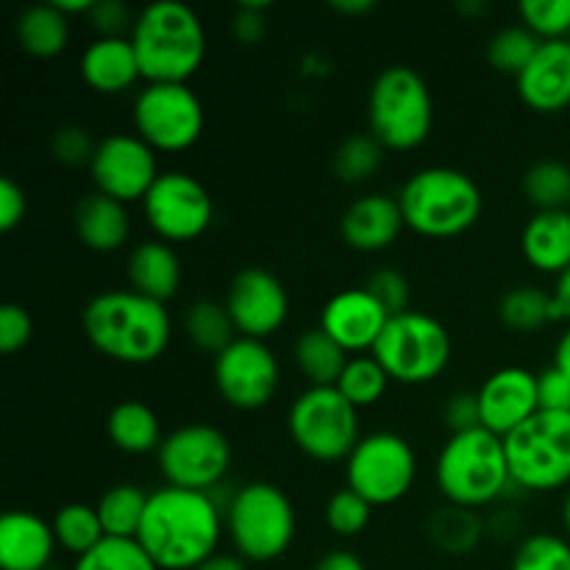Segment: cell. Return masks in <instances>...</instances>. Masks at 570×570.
Listing matches in <instances>:
<instances>
[{
	"label": "cell",
	"instance_id": "obj_54",
	"mask_svg": "<svg viewBox=\"0 0 570 570\" xmlns=\"http://www.w3.org/2000/svg\"><path fill=\"white\" fill-rule=\"evenodd\" d=\"M332 9L340 11V14L360 17L376 9V3H373V0H332Z\"/></svg>",
	"mask_w": 570,
	"mask_h": 570
},
{
	"label": "cell",
	"instance_id": "obj_45",
	"mask_svg": "<svg viewBox=\"0 0 570 570\" xmlns=\"http://www.w3.org/2000/svg\"><path fill=\"white\" fill-rule=\"evenodd\" d=\"M33 337V321L26 306L6 304L0 306V351L17 354L26 348Z\"/></svg>",
	"mask_w": 570,
	"mask_h": 570
},
{
	"label": "cell",
	"instance_id": "obj_44",
	"mask_svg": "<svg viewBox=\"0 0 570 570\" xmlns=\"http://www.w3.org/2000/svg\"><path fill=\"white\" fill-rule=\"evenodd\" d=\"M50 150H53L56 161H61V165L78 167L92 161L98 142L92 139V131H87L83 126H61L50 139Z\"/></svg>",
	"mask_w": 570,
	"mask_h": 570
},
{
	"label": "cell",
	"instance_id": "obj_22",
	"mask_svg": "<svg viewBox=\"0 0 570 570\" xmlns=\"http://www.w3.org/2000/svg\"><path fill=\"white\" fill-rule=\"evenodd\" d=\"M53 523L28 510L6 512L0 521V566L3 570H45L56 554Z\"/></svg>",
	"mask_w": 570,
	"mask_h": 570
},
{
	"label": "cell",
	"instance_id": "obj_43",
	"mask_svg": "<svg viewBox=\"0 0 570 570\" xmlns=\"http://www.w3.org/2000/svg\"><path fill=\"white\" fill-rule=\"evenodd\" d=\"M365 289L387 309L390 317L410 312V282L395 267H379V271H373Z\"/></svg>",
	"mask_w": 570,
	"mask_h": 570
},
{
	"label": "cell",
	"instance_id": "obj_49",
	"mask_svg": "<svg viewBox=\"0 0 570 570\" xmlns=\"http://www.w3.org/2000/svg\"><path fill=\"white\" fill-rule=\"evenodd\" d=\"M540 410L546 412H570V379L554 365L538 373Z\"/></svg>",
	"mask_w": 570,
	"mask_h": 570
},
{
	"label": "cell",
	"instance_id": "obj_46",
	"mask_svg": "<svg viewBox=\"0 0 570 570\" xmlns=\"http://www.w3.org/2000/svg\"><path fill=\"white\" fill-rule=\"evenodd\" d=\"M87 17L98 37H126V31L134 28V20H137L122 0H95Z\"/></svg>",
	"mask_w": 570,
	"mask_h": 570
},
{
	"label": "cell",
	"instance_id": "obj_5",
	"mask_svg": "<svg viewBox=\"0 0 570 570\" xmlns=\"http://www.w3.org/2000/svg\"><path fill=\"white\" fill-rule=\"evenodd\" d=\"M434 479L445 501L465 510H479L512 490L504 438L488 429L451 434L434 462Z\"/></svg>",
	"mask_w": 570,
	"mask_h": 570
},
{
	"label": "cell",
	"instance_id": "obj_40",
	"mask_svg": "<svg viewBox=\"0 0 570 570\" xmlns=\"http://www.w3.org/2000/svg\"><path fill=\"white\" fill-rule=\"evenodd\" d=\"M512 570H570V543L551 532L529 534L515 549Z\"/></svg>",
	"mask_w": 570,
	"mask_h": 570
},
{
	"label": "cell",
	"instance_id": "obj_53",
	"mask_svg": "<svg viewBox=\"0 0 570 570\" xmlns=\"http://www.w3.org/2000/svg\"><path fill=\"white\" fill-rule=\"evenodd\" d=\"M554 301H557V309H560V321H570V267L560 278H557Z\"/></svg>",
	"mask_w": 570,
	"mask_h": 570
},
{
	"label": "cell",
	"instance_id": "obj_52",
	"mask_svg": "<svg viewBox=\"0 0 570 570\" xmlns=\"http://www.w3.org/2000/svg\"><path fill=\"white\" fill-rule=\"evenodd\" d=\"M195 570H248V566H245V560L239 554H220L217 551L215 557H209L204 566H198Z\"/></svg>",
	"mask_w": 570,
	"mask_h": 570
},
{
	"label": "cell",
	"instance_id": "obj_56",
	"mask_svg": "<svg viewBox=\"0 0 570 570\" xmlns=\"http://www.w3.org/2000/svg\"><path fill=\"white\" fill-rule=\"evenodd\" d=\"M53 3L59 6L67 17H72V14H89L95 6V0H53Z\"/></svg>",
	"mask_w": 570,
	"mask_h": 570
},
{
	"label": "cell",
	"instance_id": "obj_37",
	"mask_svg": "<svg viewBox=\"0 0 570 570\" xmlns=\"http://www.w3.org/2000/svg\"><path fill=\"white\" fill-rule=\"evenodd\" d=\"M543 39L534 37L527 26H507L495 31L488 42V61L504 76L518 78L534 59Z\"/></svg>",
	"mask_w": 570,
	"mask_h": 570
},
{
	"label": "cell",
	"instance_id": "obj_57",
	"mask_svg": "<svg viewBox=\"0 0 570 570\" xmlns=\"http://www.w3.org/2000/svg\"><path fill=\"white\" fill-rule=\"evenodd\" d=\"M562 523H566V532H568V538H570V490H568V495H566V504H562Z\"/></svg>",
	"mask_w": 570,
	"mask_h": 570
},
{
	"label": "cell",
	"instance_id": "obj_19",
	"mask_svg": "<svg viewBox=\"0 0 570 570\" xmlns=\"http://www.w3.org/2000/svg\"><path fill=\"white\" fill-rule=\"evenodd\" d=\"M387 323V309L365 287L332 295L321 312V328L348 354L373 351Z\"/></svg>",
	"mask_w": 570,
	"mask_h": 570
},
{
	"label": "cell",
	"instance_id": "obj_3",
	"mask_svg": "<svg viewBox=\"0 0 570 570\" xmlns=\"http://www.w3.org/2000/svg\"><path fill=\"white\" fill-rule=\"evenodd\" d=\"M128 39L148 83H187L206 59L204 22L193 6L178 0L145 6Z\"/></svg>",
	"mask_w": 570,
	"mask_h": 570
},
{
	"label": "cell",
	"instance_id": "obj_14",
	"mask_svg": "<svg viewBox=\"0 0 570 570\" xmlns=\"http://www.w3.org/2000/svg\"><path fill=\"white\" fill-rule=\"evenodd\" d=\"M142 212L161 243H193L204 237L215 217V204L204 184L181 170L161 173L145 195Z\"/></svg>",
	"mask_w": 570,
	"mask_h": 570
},
{
	"label": "cell",
	"instance_id": "obj_32",
	"mask_svg": "<svg viewBox=\"0 0 570 570\" xmlns=\"http://www.w3.org/2000/svg\"><path fill=\"white\" fill-rule=\"evenodd\" d=\"M148 501L150 495L142 488H137V484L122 482L106 490L98 501V515L100 523H104L106 538L137 540Z\"/></svg>",
	"mask_w": 570,
	"mask_h": 570
},
{
	"label": "cell",
	"instance_id": "obj_13",
	"mask_svg": "<svg viewBox=\"0 0 570 570\" xmlns=\"http://www.w3.org/2000/svg\"><path fill=\"white\" fill-rule=\"evenodd\" d=\"M156 456L170 488L212 493L232 468V443L209 423H189L167 434Z\"/></svg>",
	"mask_w": 570,
	"mask_h": 570
},
{
	"label": "cell",
	"instance_id": "obj_30",
	"mask_svg": "<svg viewBox=\"0 0 570 570\" xmlns=\"http://www.w3.org/2000/svg\"><path fill=\"white\" fill-rule=\"evenodd\" d=\"M499 317L512 332L532 334L560 321V309H557L554 293H546L534 284H518V287L507 289L501 298Z\"/></svg>",
	"mask_w": 570,
	"mask_h": 570
},
{
	"label": "cell",
	"instance_id": "obj_23",
	"mask_svg": "<svg viewBox=\"0 0 570 570\" xmlns=\"http://www.w3.org/2000/svg\"><path fill=\"white\" fill-rule=\"evenodd\" d=\"M83 83L100 95H120L142 78L137 50L128 37H98L78 61Z\"/></svg>",
	"mask_w": 570,
	"mask_h": 570
},
{
	"label": "cell",
	"instance_id": "obj_7",
	"mask_svg": "<svg viewBox=\"0 0 570 570\" xmlns=\"http://www.w3.org/2000/svg\"><path fill=\"white\" fill-rule=\"evenodd\" d=\"M226 529L245 562H273L295 540V507L278 484L250 482L232 495Z\"/></svg>",
	"mask_w": 570,
	"mask_h": 570
},
{
	"label": "cell",
	"instance_id": "obj_11",
	"mask_svg": "<svg viewBox=\"0 0 570 570\" xmlns=\"http://www.w3.org/2000/svg\"><path fill=\"white\" fill-rule=\"evenodd\" d=\"M415 476V451L410 440L395 432L367 434L345 460V488L360 493L373 507H390L406 499Z\"/></svg>",
	"mask_w": 570,
	"mask_h": 570
},
{
	"label": "cell",
	"instance_id": "obj_1",
	"mask_svg": "<svg viewBox=\"0 0 570 570\" xmlns=\"http://www.w3.org/2000/svg\"><path fill=\"white\" fill-rule=\"evenodd\" d=\"M223 518L212 493L167 484L150 493L137 540L159 570H195L217 554Z\"/></svg>",
	"mask_w": 570,
	"mask_h": 570
},
{
	"label": "cell",
	"instance_id": "obj_47",
	"mask_svg": "<svg viewBox=\"0 0 570 570\" xmlns=\"http://www.w3.org/2000/svg\"><path fill=\"white\" fill-rule=\"evenodd\" d=\"M445 426L451 434L471 432V429L482 426V410H479V395L476 393H454L445 401L443 410Z\"/></svg>",
	"mask_w": 570,
	"mask_h": 570
},
{
	"label": "cell",
	"instance_id": "obj_8",
	"mask_svg": "<svg viewBox=\"0 0 570 570\" xmlns=\"http://www.w3.org/2000/svg\"><path fill=\"white\" fill-rule=\"evenodd\" d=\"M510 476L518 490L549 493L570 484V412H546L529 417L504 438Z\"/></svg>",
	"mask_w": 570,
	"mask_h": 570
},
{
	"label": "cell",
	"instance_id": "obj_51",
	"mask_svg": "<svg viewBox=\"0 0 570 570\" xmlns=\"http://www.w3.org/2000/svg\"><path fill=\"white\" fill-rule=\"evenodd\" d=\"M312 570H367V568H365V562L354 554V551L334 549V551H326V554L315 562V568Z\"/></svg>",
	"mask_w": 570,
	"mask_h": 570
},
{
	"label": "cell",
	"instance_id": "obj_33",
	"mask_svg": "<svg viewBox=\"0 0 570 570\" xmlns=\"http://www.w3.org/2000/svg\"><path fill=\"white\" fill-rule=\"evenodd\" d=\"M426 532L440 551L454 557H465L471 554L479 546V540H482L484 523L476 510L449 504L434 510V515L429 518L426 523Z\"/></svg>",
	"mask_w": 570,
	"mask_h": 570
},
{
	"label": "cell",
	"instance_id": "obj_29",
	"mask_svg": "<svg viewBox=\"0 0 570 570\" xmlns=\"http://www.w3.org/2000/svg\"><path fill=\"white\" fill-rule=\"evenodd\" d=\"M295 365L304 373L309 387H337L348 365V351L334 343L321 326L306 328L295 340Z\"/></svg>",
	"mask_w": 570,
	"mask_h": 570
},
{
	"label": "cell",
	"instance_id": "obj_25",
	"mask_svg": "<svg viewBox=\"0 0 570 570\" xmlns=\"http://www.w3.org/2000/svg\"><path fill=\"white\" fill-rule=\"evenodd\" d=\"M523 259L560 278L570 267V209L534 212L521 232Z\"/></svg>",
	"mask_w": 570,
	"mask_h": 570
},
{
	"label": "cell",
	"instance_id": "obj_24",
	"mask_svg": "<svg viewBox=\"0 0 570 570\" xmlns=\"http://www.w3.org/2000/svg\"><path fill=\"white\" fill-rule=\"evenodd\" d=\"M72 223H76L78 239L95 254L120 250L131 237V215H128L126 204L98 193V189L78 200Z\"/></svg>",
	"mask_w": 570,
	"mask_h": 570
},
{
	"label": "cell",
	"instance_id": "obj_39",
	"mask_svg": "<svg viewBox=\"0 0 570 570\" xmlns=\"http://www.w3.org/2000/svg\"><path fill=\"white\" fill-rule=\"evenodd\" d=\"M72 570H159L139 540L106 538L83 557H78Z\"/></svg>",
	"mask_w": 570,
	"mask_h": 570
},
{
	"label": "cell",
	"instance_id": "obj_15",
	"mask_svg": "<svg viewBox=\"0 0 570 570\" xmlns=\"http://www.w3.org/2000/svg\"><path fill=\"white\" fill-rule=\"evenodd\" d=\"M282 365L265 340L237 337L215 356V387L228 406L243 412L262 410L276 395Z\"/></svg>",
	"mask_w": 570,
	"mask_h": 570
},
{
	"label": "cell",
	"instance_id": "obj_21",
	"mask_svg": "<svg viewBox=\"0 0 570 570\" xmlns=\"http://www.w3.org/2000/svg\"><path fill=\"white\" fill-rule=\"evenodd\" d=\"M404 228L406 223L399 198H390L384 193L360 195L345 209L343 220H340V232H343L345 245L360 250V254L387 250L401 237Z\"/></svg>",
	"mask_w": 570,
	"mask_h": 570
},
{
	"label": "cell",
	"instance_id": "obj_50",
	"mask_svg": "<svg viewBox=\"0 0 570 570\" xmlns=\"http://www.w3.org/2000/svg\"><path fill=\"white\" fill-rule=\"evenodd\" d=\"M26 209L28 200L20 184L9 176L0 178V228L11 232V228L20 226V220L26 217Z\"/></svg>",
	"mask_w": 570,
	"mask_h": 570
},
{
	"label": "cell",
	"instance_id": "obj_4",
	"mask_svg": "<svg viewBox=\"0 0 570 570\" xmlns=\"http://www.w3.org/2000/svg\"><path fill=\"white\" fill-rule=\"evenodd\" d=\"M406 228L429 239H449L471 232L482 217V189L456 167H423L399 193Z\"/></svg>",
	"mask_w": 570,
	"mask_h": 570
},
{
	"label": "cell",
	"instance_id": "obj_12",
	"mask_svg": "<svg viewBox=\"0 0 570 570\" xmlns=\"http://www.w3.org/2000/svg\"><path fill=\"white\" fill-rule=\"evenodd\" d=\"M204 122V104L189 83H148L134 100V128L161 154L193 148Z\"/></svg>",
	"mask_w": 570,
	"mask_h": 570
},
{
	"label": "cell",
	"instance_id": "obj_27",
	"mask_svg": "<svg viewBox=\"0 0 570 570\" xmlns=\"http://www.w3.org/2000/svg\"><path fill=\"white\" fill-rule=\"evenodd\" d=\"M106 432L122 454L134 456L159 451L165 443L159 415L142 401H120L106 417Z\"/></svg>",
	"mask_w": 570,
	"mask_h": 570
},
{
	"label": "cell",
	"instance_id": "obj_20",
	"mask_svg": "<svg viewBox=\"0 0 570 570\" xmlns=\"http://www.w3.org/2000/svg\"><path fill=\"white\" fill-rule=\"evenodd\" d=\"M518 95L538 115H557L570 106V42H543L527 70L515 78Z\"/></svg>",
	"mask_w": 570,
	"mask_h": 570
},
{
	"label": "cell",
	"instance_id": "obj_34",
	"mask_svg": "<svg viewBox=\"0 0 570 570\" xmlns=\"http://www.w3.org/2000/svg\"><path fill=\"white\" fill-rule=\"evenodd\" d=\"M523 195L538 212L570 206V167L560 159H540L523 173Z\"/></svg>",
	"mask_w": 570,
	"mask_h": 570
},
{
	"label": "cell",
	"instance_id": "obj_35",
	"mask_svg": "<svg viewBox=\"0 0 570 570\" xmlns=\"http://www.w3.org/2000/svg\"><path fill=\"white\" fill-rule=\"evenodd\" d=\"M53 534H56V543H59L65 551H70V554H76V560L106 540L98 507H89V504L61 507L53 518Z\"/></svg>",
	"mask_w": 570,
	"mask_h": 570
},
{
	"label": "cell",
	"instance_id": "obj_41",
	"mask_svg": "<svg viewBox=\"0 0 570 570\" xmlns=\"http://www.w3.org/2000/svg\"><path fill=\"white\" fill-rule=\"evenodd\" d=\"M521 20L543 42L570 37V0H523Z\"/></svg>",
	"mask_w": 570,
	"mask_h": 570
},
{
	"label": "cell",
	"instance_id": "obj_48",
	"mask_svg": "<svg viewBox=\"0 0 570 570\" xmlns=\"http://www.w3.org/2000/svg\"><path fill=\"white\" fill-rule=\"evenodd\" d=\"M232 31L237 42L259 45L267 33V3H239L234 11Z\"/></svg>",
	"mask_w": 570,
	"mask_h": 570
},
{
	"label": "cell",
	"instance_id": "obj_2",
	"mask_svg": "<svg viewBox=\"0 0 570 570\" xmlns=\"http://www.w3.org/2000/svg\"><path fill=\"white\" fill-rule=\"evenodd\" d=\"M83 334L95 351L122 365H150L170 345L173 323L165 304L134 289H106L81 315Z\"/></svg>",
	"mask_w": 570,
	"mask_h": 570
},
{
	"label": "cell",
	"instance_id": "obj_16",
	"mask_svg": "<svg viewBox=\"0 0 570 570\" xmlns=\"http://www.w3.org/2000/svg\"><path fill=\"white\" fill-rule=\"evenodd\" d=\"M89 173L98 193L120 204L145 200L156 178L161 176L156 150L139 134H109L100 139L89 161Z\"/></svg>",
	"mask_w": 570,
	"mask_h": 570
},
{
	"label": "cell",
	"instance_id": "obj_9",
	"mask_svg": "<svg viewBox=\"0 0 570 570\" xmlns=\"http://www.w3.org/2000/svg\"><path fill=\"white\" fill-rule=\"evenodd\" d=\"M393 382L429 384L449 367L451 334L426 312H404L390 317L371 351Z\"/></svg>",
	"mask_w": 570,
	"mask_h": 570
},
{
	"label": "cell",
	"instance_id": "obj_55",
	"mask_svg": "<svg viewBox=\"0 0 570 570\" xmlns=\"http://www.w3.org/2000/svg\"><path fill=\"white\" fill-rule=\"evenodd\" d=\"M554 367L557 371H562L566 376L570 379V328L566 334L560 337V343H557L554 348Z\"/></svg>",
	"mask_w": 570,
	"mask_h": 570
},
{
	"label": "cell",
	"instance_id": "obj_58",
	"mask_svg": "<svg viewBox=\"0 0 570 570\" xmlns=\"http://www.w3.org/2000/svg\"><path fill=\"white\" fill-rule=\"evenodd\" d=\"M460 9H462V11H468V14H471V11H482V9H488V6H484V3H462Z\"/></svg>",
	"mask_w": 570,
	"mask_h": 570
},
{
	"label": "cell",
	"instance_id": "obj_31",
	"mask_svg": "<svg viewBox=\"0 0 570 570\" xmlns=\"http://www.w3.org/2000/svg\"><path fill=\"white\" fill-rule=\"evenodd\" d=\"M184 332H187V340L195 348L206 351L212 356L226 351L239 337L226 304H217V301L209 298L195 301V304L187 306V312H184Z\"/></svg>",
	"mask_w": 570,
	"mask_h": 570
},
{
	"label": "cell",
	"instance_id": "obj_42",
	"mask_svg": "<svg viewBox=\"0 0 570 570\" xmlns=\"http://www.w3.org/2000/svg\"><path fill=\"white\" fill-rule=\"evenodd\" d=\"M373 515V504H367L360 493H354L351 488L337 490L332 499L326 501V510H323V518H326V527L332 529L340 538H356L367 529Z\"/></svg>",
	"mask_w": 570,
	"mask_h": 570
},
{
	"label": "cell",
	"instance_id": "obj_17",
	"mask_svg": "<svg viewBox=\"0 0 570 570\" xmlns=\"http://www.w3.org/2000/svg\"><path fill=\"white\" fill-rule=\"evenodd\" d=\"M226 309L239 337L267 340L287 323L289 295L265 267H243L228 284Z\"/></svg>",
	"mask_w": 570,
	"mask_h": 570
},
{
	"label": "cell",
	"instance_id": "obj_10",
	"mask_svg": "<svg viewBox=\"0 0 570 570\" xmlns=\"http://www.w3.org/2000/svg\"><path fill=\"white\" fill-rule=\"evenodd\" d=\"M289 434L315 462L348 460L360 445V410L337 387H309L289 406Z\"/></svg>",
	"mask_w": 570,
	"mask_h": 570
},
{
	"label": "cell",
	"instance_id": "obj_28",
	"mask_svg": "<svg viewBox=\"0 0 570 570\" xmlns=\"http://www.w3.org/2000/svg\"><path fill=\"white\" fill-rule=\"evenodd\" d=\"M17 42L37 59H53L70 42V17L56 3H33L17 17Z\"/></svg>",
	"mask_w": 570,
	"mask_h": 570
},
{
	"label": "cell",
	"instance_id": "obj_6",
	"mask_svg": "<svg viewBox=\"0 0 570 570\" xmlns=\"http://www.w3.org/2000/svg\"><path fill=\"white\" fill-rule=\"evenodd\" d=\"M367 122L387 150L421 148L434 126L432 89L421 72L406 65L384 67L371 83Z\"/></svg>",
	"mask_w": 570,
	"mask_h": 570
},
{
	"label": "cell",
	"instance_id": "obj_59",
	"mask_svg": "<svg viewBox=\"0 0 570 570\" xmlns=\"http://www.w3.org/2000/svg\"><path fill=\"white\" fill-rule=\"evenodd\" d=\"M568 42H570V37H568Z\"/></svg>",
	"mask_w": 570,
	"mask_h": 570
},
{
	"label": "cell",
	"instance_id": "obj_38",
	"mask_svg": "<svg viewBox=\"0 0 570 570\" xmlns=\"http://www.w3.org/2000/svg\"><path fill=\"white\" fill-rule=\"evenodd\" d=\"M393 379L387 376L382 365H379L376 356H354L345 365L343 376H340L337 390L356 406V410H365V406H373L376 401H382V395L387 393V384Z\"/></svg>",
	"mask_w": 570,
	"mask_h": 570
},
{
	"label": "cell",
	"instance_id": "obj_26",
	"mask_svg": "<svg viewBox=\"0 0 570 570\" xmlns=\"http://www.w3.org/2000/svg\"><path fill=\"white\" fill-rule=\"evenodd\" d=\"M128 282L134 293L167 304L181 287V259L176 248L161 239H145L128 254Z\"/></svg>",
	"mask_w": 570,
	"mask_h": 570
},
{
	"label": "cell",
	"instance_id": "obj_18",
	"mask_svg": "<svg viewBox=\"0 0 570 570\" xmlns=\"http://www.w3.org/2000/svg\"><path fill=\"white\" fill-rule=\"evenodd\" d=\"M479 410H482V429L510 438L515 429H521L529 417L540 412L538 376L527 367H501L490 373L479 387Z\"/></svg>",
	"mask_w": 570,
	"mask_h": 570
},
{
	"label": "cell",
	"instance_id": "obj_36",
	"mask_svg": "<svg viewBox=\"0 0 570 570\" xmlns=\"http://www.w3.org/2000/svg\"><path fill=\"white\" fill-rule=\"evenodd\" d=\"M384 150L387 148H384L373 134H351V137L343 139V145L334 150V176L343 184H348V187L371 181V178L382 170Z\"/></svg>",
	"mask_w": 570,
	"mask_h": 570
}]
</instances>
